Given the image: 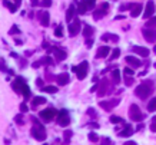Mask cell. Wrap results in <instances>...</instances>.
Returning <instances> with one entry per match:
<instances>
[{
  "label": "cell",
  "instance_id": "cell-1",
  "mask_svg": "<svg viewBox=\"0 0 156 145\" xmlns=\"http://www.w3.org/2000/svg\"><path fill=\"white\" fill-rule=\"evenodd\" d=\"M155 89V86H153V83L150 82V80H145L143 83H140L136 89H135V93H136V96L137 98H140V99H146L152 92Z\"/></svg>",
  "mask_w": 156,
  "mask_h": 145
},
{
  "label": "cell",
  "instance_id": "cell-2",
  "mask_svg": "<svg viewBox=\"0 0 156 145\" xmlns=\"http://www.w3.org/2000/svg\"><path fill=\"white\" fill-rule=\"evenodd\" d=\"M129 116H130V119L135 121V122H140V121L145 119L143 112L139 109V106H137L136 103H132V105H130V108H129Z\"/></svg>",
  "mask_w": 156,
  "mask_h": 145
},
{
  "label": "cell",
  "instance_id": "cell-3",
  "mask_svg": "<svg viewBox=\"0 0 156 145\" xmlns=\"http://www.w3.org/2000/svg\"><path fill=\"white\" fill-rule=\"evenodd\" d=\"M72 70L78 75V79H85L88 76V72H89V63L86 60H83L80 65L72 67Z\"/></svg>",
  "mask_w": 156,
  "mask_h": 145
},
{
  "label": "cell",
  "instance_id": "cell-4",
  "mask_svg": "<svg viewBox=\"0 0 156 145\" xmlns=\"http://www.w3.org/2000/svg\"><path fill=\"white\" fill-rule=\"evenodd\" d=\"M56 113H57V111H56L55 108H47V109H45V111L40 112V113H39V116H40L43 121H46V122H50V121H53V119H55Z\"/></svg>",
  "mask_w": 156,
  "mask_h": 145
},
{
  "label": "cell",
  "instance_id": "cell-5",
  "mask_svg": "<svg viewBox=\"0 0 156 145\" xmlns=\"http://www.w3.org/2000/svg\"><path fill=\"white\" fill-rule=\"evenodd\" d=\"M32 135H33L34 139H37V141H45L46 139L45 126H43V125H42V126H36V125H34L33 128H32Z\"/></svg>",
  "mask_w": 156,
  "mask_h": 145
},
{
  "label": "cell",
  "instance_id": "cell-6",
  "mask_svg": "<svg viewBox=\"0 0 156 145\" xmlns=\"http://www.w3.org/2000/svg\"><path fill=\"white\" fill-rule=\"evenodd\" d=\"M142 34H143V37H145L147 42H150V43H153L156 40V30L155 29H150V27H145L143 30H142Z\"/></svg>",
  "mask_w": 156,
  "mask_h": 145
},
{
  "label": "cell",
  "instance_id": "cell-7",
  "mask_svg": "<svg viewBox=\"0 0 156 145\" xmlns=\"http://www.w3.org/2000/svg\"><path fill=\"white\" fill-rule=\"evenodd\" d=\"M80 26H82L80 20L79 19H73L72 23L69 24V33H70V36H76L80 32Z\"/></svg>",
  "mask_w": 156,
  "mask_h": 145
},
{
  "label": "cell",
  "instance_id": "cell-8",
  "mask_svg": "<svg viewBox=\"0 0 156 145\" xmlns=\"http://www.w3.org/2000/svg\"><path fill=\"white\" fill-rule=\"evenodd\" d=\"M108 11H109V4H108V3H103L100 7L93 13V19H95V20H99V19H102Z\"/></svg>",
  "mask_w": 156,
  "mask_h": 145
},
{
  "label": "cell",
  "instance_id": "cell-9",
  "mask_svg": "<svg viewBox=\"0 0 156 145\" xmlns=\"http://www.w3.org/2000/svg\"><path fill=\"white\" fill-rule=\"evenodd\" d=\"M57 122L59 125H62V126H67L69 123H70V118H69V115H67V111H60L59 112V119H57Z\"/></svg>",
  "mask_w": 156,
  "mask_h": 145
},
{
  "label": "cell",
  "instance_id": "cell-10",
  "mask_svg": "<svg viewBox=\"0 0 156 145\" xmlns=\"http://www.w3.org/2000/svg\"><path fill=\"white\" fill-rule=\"evenodd\" d=\"M153 13H155V4H153V1L150 0V1H147V4H146L145 11H143V17H145V19H149V17L153 16Z\"/></svg>",
  "mask_w": 156,
  "mask_h": 145
},
{
  "label": "cell",
  "instance_id": "cell-11",
  "mask_svg": "<svg viewBox=\"0 0 156 145\" xmlns=\"http://www.w3.org/2000/svg\"><path fill=\"white\" fill-rule=\"evenodd\" d=\"M118 103H119V99H112V100H109V102H108V100H102L100 106L105 109V111H112Z\"/></svg>",
  "mask_w": 156,
  "mask_h": 145
},
{
  "label": "cell",
  "instance_id": "cell-12",
  "mask_svg": "<svg viewBox=\"0 0 156 145\" xmlns=\"http://www.w3.org/2000/svg\"><path fill=\"white\" fill-rule=\"evenodd\" d=\"M37 19L40 20V23L43 24V26H49V20H50V16H49V11H39L37 13Z\"/></svg>",
  "mask_w": 156,
  "mask_h": 145
},
{
  "label": "cell",
  "instance_id": "cell-13",
  "mask_svg": "<svg viewBox=\"0 0 156 145\" xmlns=\"http://www.w3.org/2000/svg\"><path fill=\"white\" fill-rule=\"evenodd\" d=\"M110 89V86H109V82H108V79H103L100 83V88L98 90V95L99 96H103V95H106L108 93V90Z\"/></svg>",
  "mask_w": 156,
  "mask_h": 145
},
{
  "label": "cell",
  "instance_id": "cell-14",
  "mask_svg": "<svg viewBox=\"0 0 156 145\" xmlns=\"http://www.w3.org/2000/svg\"><path fill=\"white\" fill-rule=\"evenodd\" d=\"M132 50H133L135 53H137L139 56H142V57H147L149 56V49H146V47H142V46H133L132 47Z\"/></svg>",
  "mask_w": 156,
  "mask_h": 145
},
{
  "label": "cell",
  "instance_id": "cell-15",
  "mask_svg": "<svg viewBox=\"0 0 156 145\" xmlns=\"http://www.w3.org/2000/svg\"><path fill=\"white\" fill-rule=\"evenodd\" d=\"M50 50L55 53V56L57 57V60H65V59L67 57L66 52L62 50V49H59V47H50Z\"/></svg>",
  "mask_w": 156,
  "mask_h": 145
},
{
  "label": "cell",
  "instance_id": "cell-16",
  "mask_svg": "<svg viewBox=\"0 0 156 145\" xmlns=\"http://www.w3.org/2000/svg\"><path fill=\"white\" fill-rule=\"evenodd\" d=\"M126 63L132 67V69H133V67H139L142 65V62H140L137 57H133V56H128V57H126Z\"/></svg>",
  "mask_w": 156,
  "mask_h": 145
},
{
  "label": "cell",
  "instance_id": "cell-17",
  "mask_svg": "<svg viewBox=\"0 0 156 145\" xmlns=\"http://www.w3.org/2000/svg\"><path fill=\"white\" fill-rule=\"evenodd\" d=\"M140 13H142V4L132 3L130 4V14H132V17H137Z\"/></svg>",
  "mask_w": 156,
  "mask_h": 145
},
{
  "label": "cell",
  "instance_id": "cell-18",
  "mask_svg": "<svg viewBox=\"0 0 156 145\" xmlns=\"http://www.w3.org/2000/svg\"><path fill=\"white\" fill-rule=\"evenodd\" d=\"M109 52H110V47L109 46H100L98 49V52H96V57H108Z\"/></svg>",
  "mask_w": 156,
  "mask_h": 145
},
{
  "label": "cell",
  "instance_id": "cell-19",
  "mask_svg": "<svg viewBox=\"0 0 156 145\" xmlns=\"http://www.w3.org/2000/svg\"><path fill=\"white\" fill-rule=\"evenodd\" d=\"M56 79H57V83H59L60 86H65V85H67V83H69V80H70V78H69V73H62V75H59Z\"/></svg>",
  "mask_w": 156,
  "mask_h": 145
},
{
  "label": "cell",
  "instance_id": "cell-20",
  "mask_svg": "<svg viewBox=\"0 0 156 145\" xmlns=\"http://www.w3.org/2000/svg\"><path fill=\"white\" fill-rule=\"evenodd\" d=\"M112 80H113V83L115 85H119L120 83V72H119V69H113L112 70Z\"/></svg>",
  "mask_w": 156,
  "mask_h": 145
},
{
  "label": "cell",
  "instance_id": "cell-21",
  "mask_svg": "<svg viewBox=\"0 0 156 145\" xmlns=\"http://www.w3.org/2000/svg\"><path fill=\"white\" fill-rule=\"evenodd\" d=\"M133 134V128L130 125H126L122 131H119V136H130Z\"/></svg>",
  "mask_w": 156,
  "mask_h": 145
},
{
  "label": "cell",
  "instance_id": "cell-22",
  "mask_svg": "<svg viewBox=\"0 0 156 145\" xmlns=\"http://www.w3.org/2000/svg\"><path fill=\"white\" fill-rule=\"evenodd\" d=\"M93 33H95V29H93L92 26H89V24H85V27H83V36H85L86 39H90Z\"/></svg>",
  "mask_w": 156,
  "mask_h": 145
},
{
  "label": "cell",
  "instance_id": "cell-23",
  "mask_svg": "<svg viewBox=\"0 0 156 145\" xmlns=\"http://www.w3.org/2000/svg\"><path fill=\"white\" fill-rule=\"evenodd\" d=\"M102 40H103V42H109V40H112V42H118L119 37L113 33H105L102 36Z\"/></svg>",
  "mask_w": 156,
  "mask_h": 145
},
{
  "label": "cell",
  "instance_id": "cell-24",
  "mask_svg": "<svg viewBox=\"0 0 156 145\" xmlns=\"http://www.w3.org/2000/svg\"><path fill=\"white\" fill-rule=\"evenodd\" d=\"M75 13H76V9H75V6H73V4H72V6H69V9H67V13H66V20H67V22H72V19H73Z\"/></svg>",
  "mask_w": 156,
  "mask_h": 145
},
{
  "label": "cell",
  "instance_id": "cell-25",
  "mask_svg": "<svg viewBox=\"0 0 156 145\" xmlns=\"http://www.w3.org/2000/svg\"><path fill=\"white\" fill-rule=\"evenodd\" d=\"M147 111L149 112H156V98H152L147 103Z\"/></svg>",
  "mask_w": 156,
  "mask_h": 145
},
{
  "label": "cell",
  "instance_id": "cell-26",
  "mask_svg": "<svg viewBox=\"0 0 156 145\" xmlns=\"http://www.w3.org/2000/svg\"><path fill=\"white\" fill-rule=\"evenodd\" d=\"M145 24H146V27H150V29L156 27V16H152V17H149V19H147V22H146Z\"/></svg>",
  "mask_w": 156,
  "mask_h": 145
},
{
  "label": "cell",
  "instance_id": "cell-27",
  "mask_svg": "<svg viewBox=\"0 0 156 145\" xmlns=\"http://www.w3.org/2000/svg\"><path fill=\"white\" fill-rule=\"evenodd\" d=\"M3 6L9 7V10H10L11 13H14V11H16V9H17V6H16V4H11L9 0H3Z\"/></svg>",
  "mask_w": 156,
  "mask_h": 145
},
{
  "label": "cell",
  "instance_id": "cell-28",
  "mask_svg": "<svg viewBox=\"0 0 156 145\" xmlns=\"http://www.w3.org/2000/svg\"><path fill=\"white\" fill-rule=\"evenodd\" d=\"M43 103H46V98H43V96H36V98H33V105L34 106H37V105H43Z\"/></svg>",
  "mask_w": 156,
  "mask_h": 145
},
{
  "label": "cell",
  "instance_id": "cell-29",
  "mask_svg": "<svg viewBox=\"0 0 156 145\" xmlns=\"http://www.w3.org/2000/svg\"><path fill=\"white\" fill-rule=\"evenodd\" d=\"M80 3H82L83 6H86L88 9H90V7H93V6H95V3H96V0H82Z\"/></svg>",
  "mask_w": 156,
  "mask_h": 145
},
{
  "label": "cell",
  "instance_id": "cell-30",
  "mask_svg": "<svg viewBox=\"0 0 156 145\" xmlns=\"http://www.w3.org/2000/svg\"><path fill=\"white\" fill-rule=\"evenodd\" d=\"M55 36L56 37H62V36H63V26H62V24H59L55 29Z\"/></svg>",
  "mask_w": 156,
  "mask_h": 145
},
{
  "label": "cell",
  "instance_id": "cell-31",
  "mask_svg": "<svg viewBox=\"0 0 156 145\" xmlns=\"http://www.w3.org/2000/svg\"><path fill=\"white\" fill-rule=\"evenodd\" d=\"M22 95L24 98H30V88H29L27 85H24L22 88Z\"/></svg>",
  "mask_w": 156,
  "mask_h": 145
},
{
  "label": "cell",
  "instance_id": "cell-32",
  "mask_svg": "<svg viewBox=\"0 0 156 145\" xmlns=\"http://www.w3.org/2000/svg\"><path fill=\"white\" fill-rule=\"evenodd\" d=\"M119 55H120V50H119V47H118V49H115V50L112 52V55H110L109 59H110V60H115V59H118V57H119Z\"/></svg>",
  "mask_w": 156,
  "mask_h": 145
},
{
  "label": "cell",
  "instance_id": "cell-33",
  "mask_svg": "<svg viewBox=\"0 0 156 145\" xmlns=\"http://www.w3.org/2000/svg\"><path fill=\"white\" fill-rule=\"evenodd\" d=\"M43 90L47 92V93H56V92H57V88H56V86H45Z\"/></svg>",
  "mask_w": 156,
  "mask_h": 145
},
{
  "label": "cell",
  "instance_id": "cell-34",
  "mask_svg": "<svg viewBox=\"0 0 156 145\" xmlns=\"http://www.w3.org/2000/svg\"><path fill=\"white\" fill-rule=\"evenodd\" d=\"M42 65H53V60H52L49 56H45V57L42 59Z\"/></svg>",
  "mask_w": 156,
  "mask_h": 145
},
{
  "label": "cell",
  "instance_id": "cell-35",
  "mask_svg": "<svg viewBox=\"0 0 156 145\" xmlns=\"http://www.w3.org/2000/svg\"><path fill=\"white\" fill-rule=\"evenodd\" d=\"M89 139L92 141V142H98V141H99V136H98V134H95V132H90Z\"/></svg>",
  "mask_w": 156,
  "mask_h": 145
},
{
  "label": "cell",
  "instance_id": "cell-36",
  "mask_svg": "<svg viewBox=\"0 0 156 145\" xmlns=\"http://www.w3.org/2000/svg\"><path fill=\"white\" fill-rule=\"evenodd\" d=\"M86 11H88V7H86V6H83V4L80 3V4H79V7H78V13H80V14H85Z\"/></svg>",
  "mask_w": 156,
  "mask_h": 145
},
{
  "label": "cell",
  "instance_id": "cell-37",
  "mask_svg": "<svg viewBox=\"0 0 156 145\" xmlns=\"http://www.w3.org/2000/svg\"><path fill=\"white\" fill-rule=\"evenodd\" d=\"M123 119L120 118V116H110V122L112 123H120Z\"/></svg>",
  "mask_w": 156,
  "mask_h": 145
},
{
  "label": "cell",
  "instance_id": "cell-38",
  "mask_svg": "<svg viewBox=\"0 0 156 145\" xmlns=\"http://www.w3.org/2000/svg\"><path fill=\"white\" fill-rule=\"evenodd\" d=\"M125 73H126L128 76H133L135 70H133V69H132V67H125Z\"/></svg>",
  "mask_w": 156,
  "mask_h": 145
},
{
  "label": "cell",
  "instance_id": "cell-39",
  "mask_svg": "<svg viewBox=\"0 0 156 145\" xmlns=\"http://www.w3.org/2000/svg\"><path fill=\"white\" fill-rule=\"evenodd\" d=\"M150 131H152V132H156V116L152 119V123H150Z\"/></svg>",
  "mask_w": 156,
  "mask_h": 145
},
{
  "label": "cell",
  "instance_id": "cell-40",
  "mask_svg": "<svg viewBox=\"0 0 156 145\" xmlns=\"http://www.w3.org/2000/svg\"><path fill=\"white\" fill-rule=\"evenodd\" d=\"M132 83H133V79H132V76H128V78L125 79V85H126V86H130Z\"/></svg>",
  "mask_w": 156,
  "mask_h": 145
},
{
  "label": "cell",
  "instance_id": "cell-41",
  "mask_svg": "<svg viewBox=\"0 0 156 145\" xmlns=\"http://www.w3.org/2000/svg\"><path fill=\"white\" fill-rule=\"evenodd\" d=\"M42 6L43 7H50L52 6V0H42Z\"/></svg>",
  "mask_w": 156,
  "mask_h": 145
},
{
  "label": "cell",
  "instance_id": "cell-42",
  "mask_svg": "<svg viewBox=\"0 0 156 145\" xmlns=\"http://www.w3.org/2000/svg\"><path fill=\"white\" fill-rule=\"evenodd\" d=\"M29 111V106H27V105H26V103H24V102H23V103H20V112H27Z\"/></svg>",
  "mask_w": 156,
  "mask_h": 145
},
{
  "label": "cell",
  "instance_id": "cell-43",
  "mask_svg": "<svg viewBox=\"0 0 156 145\" xmlns=\"http://www.w3.org/2000/svg\"><path fill=\"white\" fill-rule=\"evenodd\" d=\"M102 145H113L110 139H108V138H103V141H102Z\"/></svg>",
  "mask_w": 156,
  "mask_h": 145
},
{
  "label": "cell",
  "instance_id": "cell-44",
  "mask_svg": "<svg viewBox=\"0 0 156 145\" xmlns=\"http://www.w3.org/2000/svg\"><path fill=\"white\" fill-rule=\"evenodd\" d=\"M19 32H20V30H19V27L13 26V27L10 29V32H9V33H10V34H13V33H19Z\"/></svg>",
  "mask_w": 156,
  "mask_h": 145
},
{
  "label": "cell",
  "instance_id": "cell-45",
  "mask_svg": "<svg viewBox=\"0 0 156 145\" xmlns=\"http://www.w3.org/2000/svg\"><path fill=\"white\" fill-rule=\"evenodd\" d=\"M88 113H89V115L92 116V118H95V116L98 115V113L95 112V109H92V108H90V109H88Z\"/></svg>",
  "mask_w": 156,
  "mask_h": 145
},
{
  "label": "cell",
  "instance_id": "cell-46",
  "mask_svg": "<svg viewBox=\"0 0 156 145\" xmlns=\"http://www.w3.org/2000/svg\"><path fill=\"white\" fill-rule=\"evenodd\" d=\"M70 136H72V131H65V138H66V141L70 139Z\"/></svg>",
  "mask_w": 156,
  "mask_h": 145
},
{
  "label": "cell",
  "instance_id": "cell-47",
  "mask_svg": "<svg viewBox=\"0 0 156 145\" xmlns=\"http://www.w3.org/2000/svg\"><path fill=\"white\" fill-rule=\"evenodd\" d=\"M36 85L42 88V86H43V80H42V79H37V80H36Z\"/></svg>",
  "mask_w": 156,
  "mask_h": 145
},
{
  "label": "cell",
  "instance_id": "cell-48",
  "mask_svg": "<svg viewBox=\"0 0 156 145\" xmlns=\"http://www.w3.org/2000/svg\"><path fill=\"white\" fill-rule=\"evenodd\" d=\"M32 66H33V67H39V66H42V60H39V62H34Z\"/></svg>",
  "mask_w": 156,
  "mask_h": 145
},
{
  "label": "cell",
  "instance_id": "cell-49",
  "mask_svg": "<svg viewBox=\"0 0 156 145\" xmlns=\"http://www.w3.org/2000/svg\"><path fill=\"white\" fill-rule=\"evenodd\" d=\"M123 145H137V144H136L135 141H126V142H125Z\"/></svg>",
  "mask_w": 156,
  "mask_h": 145
},
{
  "label": "cell",
  "instance_id": "cell-50",
  "mask_svg": "<svg viewBox=\"0 0 156 145\" xmlns=\"http://www.w3.org/2000/svg\"><path fill=\"white\" fill-rule=\"evenodd\" d=\"M86 45H88V47H90V46L93 45V40H92V39H88V42H86Z\"/></svg>",
  "mask_w": 156,
  "mask_h": 145
},
{
  "label": "cell",
  "instance_id": "cell-51",
  "mask_svg": "<svg viewBox=\"0 0 156 145\" xmlns=\"http://www.w3.org/2000/svg\"><path fill=\"white\" fill-rule=\"evenodd\" d=\"M14 4H16V6L19 7V6L22 4V0H14Z\"/></svg>",
  "mask_w": 156,
  "mask_h": 145
},
{
  "label": "cell",
  "instance_id": "cell-52",
  "mask_svg": "<svg viewBox=\"0 0 156 145\" xmlns=\"http://www.w3.org/2000/svg\"><path fill=\"white\" fill-rule=\"evenodd\" d=\"M16 122H19V123H22V118H20V115L16 118Z\"/></svg>",
  "mask_w": 156,
  "mask_h": 145
},
{
  "label": "cell",
  "instance_id": "cell-53",
  "mask_svg": "<svg viewBox=\"0 0 156 145\" xmlns=\"http://www.w3.org/2000/svg\"><path fill=\"white\" fill-rule=\"evenodd\" d=\"M32 4H33V6H37V0H32Z\"/></svg>",
  "mask_w": 156,
  "mask_h": 145
},
{
  "label": "cell",
  "instance_id": "cell-54",
  "mask_svg": "<svg viewBox=\"0 0 156 145\" xmlns=\"http://www.w3.org/2000/svg\"><path fill=\"white\" fill-rule=\"evenodd\" d=\"M0 70H4V66H3V63L0 62Z\"/></svg>",
  "mask_w": 156,
  "mask_h": 145
},
{
  "label": "cell",
  "instance_id": "cell-55",
  "mask_svg": "<svg viewBox=\"0 0 156 145\" xmlns=\"http://www.w3.org/2000/svg\"><path fill=\"white\" fill-rule=\"evenodd\" d=\"M43 145H47V144H43Z\"/></svg>",
  "mask_w": 156,
  "mask_h": 145
}]
</instances>
